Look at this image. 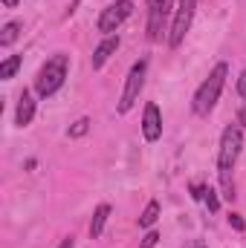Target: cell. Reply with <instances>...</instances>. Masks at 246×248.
<instances>
[{"label": "cell", "instance_id": "cell-1", "mask_svg": "<svg viewBox=\"0 0 246 248\" xmlns=\"http://www.w3.org/2000/svg\"><path fill=\"white\" fill-rule=\"evenodd\" d=\"M244 150V130L241 127H226L220 136V153H217V173H220V185H223V196L235 199V185H232V168L238 162Z\"/></svg>", "mask_w": 246, "mask_h": 248}, {"label": "cell", "instance_id": "cell-2", "mask_svg": "<svg viewBox=\"0 0 246 248\" xmlns=\"http://www.w3.org/2000/svg\"><path fill=\"white\" fill-rule=\"evenodd\" d=\"M226 75H229V63L220 61L211 72H209V78L197 87L194 101H191V110H194L197 116H209V113L214 110V104L220 101V93H223V87H226Z\"/></svg>", "mask_w": 246, "mask_h": 248}, {"label": "cell", "instance_id": "cell-3", "mask_svg": "<svg viewBox=\"0 0 246 248\" xmlns=\"http://www.w3.org/2000/svg\"><path fill=\"white\" fill-rule=\"evenodd\" d=\"M67 69H70V55H64V52L53 55L35 75V93L41 98H53L67 81Z\"/></svg>", "mask_w": 246, "mask_h": 248}, {"label": "cell", "instance_id": "cell-4", "mask_svg": "<svg viewBox=\"0 0 246 248\" xmlns=\"http://www.w3.org/2000/svg\"><path fill=\"white\" fill-rule=\"evenodd\" d=\"M145 72H148V61H145V58H139V61L130 66V72H127V78H124L122 98H119V113H127V110L136 104V98H139V93H142V87H145Z\"/></svg>", "mask_w": 246, "mask_h": 248}, {"label": "cell", "instance_id": "cell-5", "mask_svg": "<svg viewBox=\"0 0 246 248\" xmlns=\"http://www.w3.org/2000/svg\"><path fill=\"white\" fill-rule=\"evenodd\" d=\"M130 12H133V0H116V3L105 6V9H102V15H99V23H96V26H99V32L113 35L124 20L130 17Z\"/></svg>", "mask_w": 246, "mask_h": 248}, {"label": "cell", "instance_id": "cell-6", "mask_svg": "<svg viewBox=\"0 0 246 248\" xmlns=\"http://www.w3.org/2000/svg\"><path fill=\"white\" fill-rule=\"evenodd\" d=\"M174 0H148V41H159L168 23Z\"/></svg>", "mask_w": 246, "mask_h": 248}, {"label": "cell", "instance_id": "cell-7", "mask_svg": "<svg viewBox=\"0 0 246 248\" xmlns=\"http://www.w3.org/2000/svg\"><path fill=\"white\" fill-rule=\"evenodd\" d=\"M194 9H197V0H180V6H177V15H174V26H171V35H168V44H171V49H177V46L183 44L185 32L191 29Z\"/></svg>", "mask_w": 246, "mask_h": 248}, {"label": "cell", "instance_id": "cell-8", "mask_svg": "<svg viewBox=\"0 0 246 248\" xmlns=\"http://www.w3.org/2000/svg\"><path fill=\"white\" fill-rule=\"evenodd\" d=\"M142 136H145V141H157L159 136H162V113H159V107L151 101V104H145V116H142Z\"/></svg>", "mask_w": 246, "mask_h": 248}, {"label": "cell", "instance_id": "cell-9", "mask_svg": "<svg viewBox=\"0 0 246 248\" xmlns=\"http://www.w3.org/2000/svg\"><path fill=\"white\" fill-rule=\"evenodd\" d=\"M116 49H119V35H107V38L93 49V58H90L93 69H102L105 63L110 61V55H116Z\"/></svg>", "mask_w": 246, "mask_h": 248}, {"label": "cell", "instance_id": "cell-10", "mask_svg": "<svg viewBox=\"0 0 246 248\" xmlns=\"http://www.w3.org/2000/svg\"><path fill=\"white\" fill-rule=\"evenodd\" d=\"M32 119H35V98H32V93H29V90H23V93H20V98H18L15 124H18V127H29Z\"/></svg>", "mask_w": 246, "mask_h": 248}, {"label": "cell", "instance_id": "cell-11", "mask_svg": "<svg viewBox=\"0 0 246 248\" xmlns=\"http://www.w3.org/2000/svg\"><path fill=\"white\" fill-rule=\"evenodd\" d=\"M107 217H110V205H99V208L93 211V219H90V237H93V240H96V237H102Z\"/></svg>", "mask_w": 246, "mask_h": 248}, {"label": "cell", "instance_id": "cell-12", "mask_svg": "<svg viewBox=\"0 0 246 248\" xmlns=\"http://www.w3.org/2000/svg\"><path fill=\"white\" fill-rule=\"evenodd\" d=\"M20 29H23V23H20V20H9V23L0 29V46H3V49H9V46L18 41Z\"/></svg>", "mask_w": 246, "mask_h": 248}, {"label": "cell", "instance_id": "cell-13", "mask_svg": "<svg viewBox=\"0 0 246 248\" xmlns=\"http://www.w3.org/2000/svg\"><path fill=\"white\" fill-rule=\"evenodd\" d=\"M157 219H159V202H154V199H151V202L145 205L142 217H139V228H151Z\"/></svg>", "mask_w": 246, "mask_h": 248}, {"label": "cell", "instance_id": "cell-14", "mask_svg": "<svg viewBox=\"0 0 246 248\" xmlns=\"http://www.w3.org/2000/svg\"><path fill=\"white\" fill-rule=\"evenodd\" d=\"M20 63H23V58H20V55H9L6 61L0 63V78H3V81L15 78V72L20 69Z\"/></svg>", "mask_w": 246, "mask_h": 248}, {"label": "cell", "instance_id": "cell-15", "mask_svg": "<svg viewBox=\"0 0 246 248\" xmlns=\"http://www.w3.org/2000/svg\"><path fill=\"white\" fill-rule=\"evenodd\" d=\"M87 130H90V119H87V116H81L78 122L70 127V139H81V136H87Z\"/></svg>", "mask_w": 246, "mask_h": 248}, {"label": "cell", "instance_id": "cell-16", "mask_svg": "<svg viewBox=\"0 0 246 248\" xmlns=\"http://www.w3.org/2000/svg\"><path fill=\"white\" fill-rule=\"evenodd\" d=\"M203 202L209 205V211H217V208H220V202H217V190L206 185V193H203Z\"/></svg>", "mask_w": 246, "mask_h": 248}, {"label": "cell", "instance_id": "cell-17", "mask_svg": "<svg viewBox=\"0 0 246 248\" xmlns=\"http://www.w3.org/2000/svg\"><path fill=\"white\" fill-rule=\"evenodd\" d=\"M157 243H159V234H157V231H148V234H145V240H142V246H139V248H154Z\"/></svg>", "mask_w": 246, "mask_h": 248}, {"label": "cell", "instance_id": "cell-18", "mask_svg": "<svg viewBox=\"0 0 246 248\" xmlns=\"http://www.w3.org/2000/svg\"><path fill=\"white\" fill-rule=\"evenodd\" d=\"M229 225H232L235 231H244V228H246V222H244V217H241V214H229Z\"/></svg>", "mask_w": 246, "mask_h": 248}, {"label": "cell", "instance_id": "cell-19", "mask_svg": "<svg viewBox=\"0 0 246 248\" xmlns=\"http://www.w3.org/2000/svg\"><path fill=\"white\" fill-rule=\"evenodd\" d=\"M238 95H241V98H246V69L241 72V78H238Z\"/></svg>", "mask_w": 246, "mask_h": 248}, {"label": "cell", "instance_id": "cell-20", "mask_svg": "<svg viewBox=\"0 0 246 248\" xmlns=\"http://www.w3.org/2000/svg\"><path fill=\"white\" fill-rule=\"evenodd\" d=\"M0 3H3V6H6V9H15V6H18V3H20V0H0Z\"/></svg>", "mask_w": 246, "mask_h": 248}, {"label": "cell", "instance_id": "cell-21", "mask_svg": "<svg viewBox=\"0 0 246 248\" xmlns=\"http://www.w3.org/2000/svg\"><path fill=\"white\" fill-rule=\"evenodd\" d=\"M72 246H75V240H72V237H67V240H64L58 248H72Z\"/></svg>", "mask_w": 246, "mask_h": 248}, {"label": "cell", "instance_id": "cell-22", "mask_svg": "<svg viewBox=\"0 0 246 248\" xmlns=\"http://www.w3.org/2000/svg\"><path fill=\"white\" fill-rule=\"evenodd\" d=\"M241 122H244V124H246V110H244V113H241Z\"/></svg>", "mask_w": 246, "mask_h": 248}, {"label": "cell", "instance_id": "cell-23", "mask_svg": "<svg viewBox=\"0 0 246 248\" xmlns=\"http://www.w3.org/2000/svg\"><path fill=\"white\" fill-rule=\"evenodd\" d=\"M197 248H203V246H197Z\"/></svg>", "mask_w": 246, "mask_h": 248}]
</instances>
